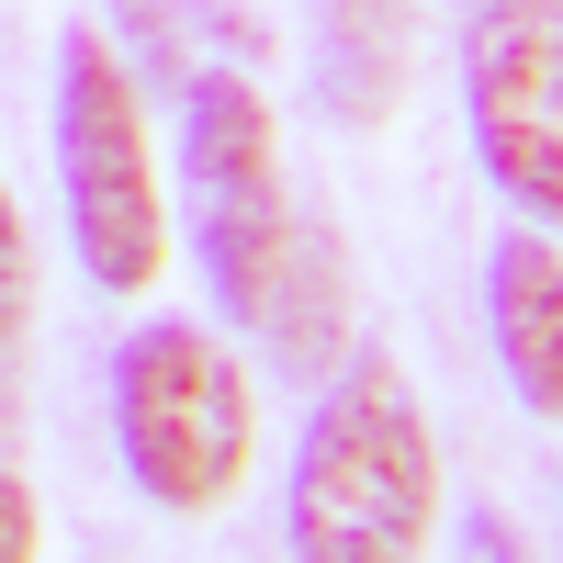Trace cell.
<instances>
[{
  "label": "cell",
  "instance_id": "obj_11",
  "mask_svg": "<svg viewBox=\"0 0 563 563\" xmlns=\"http://www.w3.org/2000/svg\"><path fill=\"white\" fill-rule=\"evenodd\" d=\"M451 563H530V552H519V530H507L496 507H474V519H462V541H451Z\"/></svg>",
  "mask_w": 563,
  "mask_h": 563
},
{
  "label": "cell",
  "instance_id": "obj_12",
  "mask_svg": "<svg viewBox=\"0 0 563 563\" xmlns=\"http://www.w3.org/2000/svg\"><path fill=\"white\" fill-rule=\"evenodd\" d=\"M23 440V339H0V451Z\"/></svg>",
  "mask_w": 563,
  "mask_h": 563
},
{
  "label": "cell",
  "instance_id": "obj_4",
  "mask_svg": "<svg viewBox=\"0 0 563 563\" xmlns=\"http://www.w3.org/2000/svg\"><path fill=\"white\" fill-rule=\"evenodd\" d=\"M180 225L214 271V305L249 316L260 282L294 238V192H282V135H271V90L249 68H203L192 113H180Z\"/></svg>",
  "mask_w": 563,
  "mask_h": 563
},
{
  "label": "cell",
  "instance_id": "obj_10",
  "mask_svg": "<svg viewBox=\"0 0 563 563\" xmlns=\"http://www.w3.org/2000/svg\"><path fill=\"white\" fill-rule=\"evenodd\" d=\"M0 563H45V519H34V485L0 462Z\"/></svg>",
  "mask_w": 563,
  "mask_h": 563
},
{
  "label": "cell",
  "instance_id": "obj_2",
  "mask_svg": "<svg viewBox=\"0 0 563 563\" xmlns=\"http://www.w3.org/2000/svg\"><path fill=\"white\" fill-rule=\"evenodd\" d=\"M113 440H124V474H135L147 507L214 519V507L249 485V451H260L249 361L225 350L203 316H147L113 350Z\"/></svg>",
  "mask_w": 563,
  "mask_h": 563
},
{
  "label": "cell",
  "instance_id": "obj_3",
  "mask_svg": "<svg viewBox=\"0 0 563 563\" xmlns=\"http://www.w3.org/2000/svg\"><path fill=\"white\" fill-rule=\"evenodd\" d=\"M57 192L68 249L102 294H147L169 271V192H158V135L135 102V68L102 23L57 34Z\"/></svg>",
  "mask_w": 563,
  "mask_h": 563
},
{
  "label": "cell",
  "instance_id": "obj_8",
  "mask_svg": "<svg viewBox=\"0 0 563 563\" xmlns=\"http://www.w3.org/2000/svg\"><path fill=\"white\" fill-rule=\"evenodd\" d=\"M417 68V0H316V102L339 124H384Z\"/></svg>",
  "mask_w": 563,
  "mask_h": 563
},
{
  "label": "cell",
  "instance_id": "obj_7",
  "mask_svg": "<svg viewBox=\"0 0 563 563\" xmlns=\"http://www.w3.org/2000/svg\"><path fill=\"white\" fill-rule=\"evenodd\" d=\"M238 327H249L271 361H294V372H339L350 361V249H339V225L294 214V238H282L260 305Z\"/></svg>",
  "mask_w": 563,
  "mask_h": 563
},
{
  "label": "cell",
  "instance_id": "obj_1",
  "mask_svg": "<svg viewBox=\"0 0 563 563\" xmlns=\"http://www.w3.org/2000/svg\"><path fill=\"white\" fill-rule=\"evenodd\" d=\"M294 563H429L440 530V440L395 350H350L327 372L294 451Z\"/></svg>",
  "mask_w": 563,
  "mask_h": 563
},
{
  "label": "cell",
  "instance_id": "obj_6",
  "mask_svg": "<svg viewBox=\"0 0 563 563\" xmlns=\"http://www.w3.org/2000/svg\"><path fill=\"white\" fill-rule=\"evenodd\" d=\"M485 339L519 384V406L563 429V238L552 225H507L485 249Z\"/></svg>",
  "mask_w": 563,
  "mask_h": 563
},
{
  "label": "cell",
  "instance_id": "obj_9",
  "mask_svg": "<svg viewBox=\"0 0 563 563\" xmlns=\"http://www.w3.org/2000/svg\"><path fill=\"white\" fill-rule=\"evenodd\" d=\"M23 327H34V238H23L12 192H0V339H23Z\"/></svg>",
  "mask_w": 563,
  "mask_h": 563
},
{
  "label": "cell",
  "instance_id": "obj_5",
  "mask_svg": "<svg viewBox=\"0 0 563 563\" xmlns=\"http://www.w3.org/2000/svg\"><path fill=\"white\" fill-rule=\"evenodd\" d=\"M462 124H474L485 180L563 238V0H474Z\"/></svg>",
  "mask_w": 563,
  "mask_h": 563
}]
</instances>
